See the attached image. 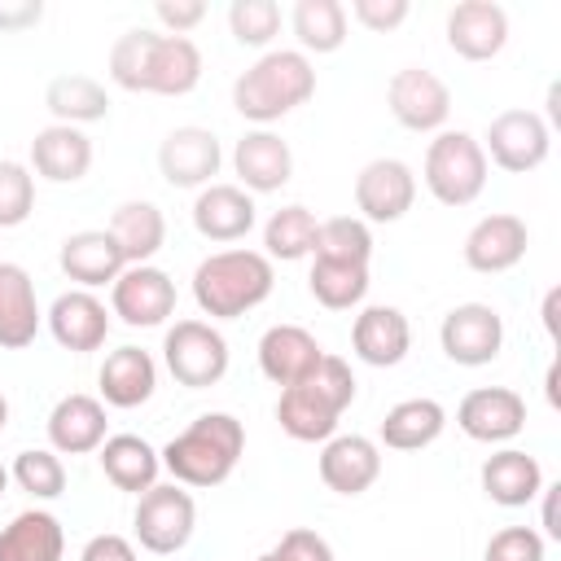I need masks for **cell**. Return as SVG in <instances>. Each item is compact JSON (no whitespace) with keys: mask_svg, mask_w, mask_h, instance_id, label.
<instances>
[{"mask_svg":"<svg viewBox=\"0 0 561 561\" xmlns=\"http://www.w3.org/2000/svg\"><path fill=\"white\" fill-rule=\"evenodd\" d=\"M110 79L123 92H153V96H188L202 83V48L188 35H158V31H123L110 48Z\"/></svg>","mask_w":561,"mask_h":561,"instance_id":"obj_1","label":"cell"},{"mask_svg":"<svg viewBox=\"0 0 561 561\" xmlns=\"http://www.w3.org/2000/svg\"><path fill=\"white\" fill-rule=\"evenodd\" d=\"M351 399H355V373H351V364L342 355H329L324 351L320 368L307 381L280 390L276 421H280V430L294 443H329L337 434V421L351 408Z\"/></svg>","mask_w":561,"mask_h":561,"instance_id":"obj_2","label":"cell"},{"mask_svg":"<svg viewBox=\"0 0 561 561\" xmlns=\"http://www.w3.org/2000/svg\"><path fill=\"white\" fill-rule=\"evenodd\" d=\"M245 451V425L232 412H202L188 430H180L158 456L171 482L180 486H219L237 469Z\"/></svg>","mask_w":561,"mask_h":561,"instance_id":"obj_3","label":"cell"},{"mask_svg":"<svg viewBox=\"0 0 561 561\" xmlns=\"http://www.w3.org/2000/svg\"><path fill=\"white\" fill-rule=\"evenodd\" d=\"M272 285H276V272H272L267 254L241 250V245L215 250L193 272V302L210 320H237V316L254 311L259 302H267Z\"/></svg>","mask_w":561,"mask_h":561,"instance_id":"obj_4","label":"cell"},{"mask_svg":"<svg viewBox=\"0 0 561 561\" xmlns=\"http://www.w3.org/2000/svg\"><path fill=\"white\" fill-rule=\"evenodd\" d=\"M311 96H316V66L298 48H272V53H263L232 83V105L250 123H276L289 110L307 105Z\"/></svg>","mask_w":561,"mask_h":561,"instance_id":"obj_5","label":"cell"},{"mask_svg":"<svg viewBox=\"0 0 561 561\" xmlns=\"http://www.w3.org/2000/svg\"><path fill=\"white\" fill-rule=\"evenodd\" d=\"M425 188L443 206H469L486 188V153L469 131H438L425 149Z\"/></svg>","mask_w":561,"mask_h":561,"instance_id":"obj_6","label":"cell"},{"mask_svg":"<svg viewBox=\"0 0 561 561\" xmlns=\"http://www.w3.org/2000/svg\"><path fill=\"white\" fill-rule=\"evenodd\" d=\"M131 526H136V543H140L145 552L171 557V552H180V548L193 539L197 504H193V495H188L180 482H153V486L136 500Z\"/></svg>","mask_w":561,"mask_h":561,"instance_id":"obj_7","label":"cell"},{"mask_svg":"<svg viewBox=\"0 0 561 561\" xmlns=\"http://www.w3.org/2000/svg\"><path fill=\"white\" fill-rule=\"evenodd\" d=\"M162 359L180 386L206 390V386L224 381V373H228V342L206 320H175L162 337Z\"/></svg>","mask_w":561,"mask_h":561,"instance_id":"obj_8","label":"cell"},{"mask_svg":"<svg viewBox=\"0 0 561 561\" xmlns=\"http://www.w3.org/2000/svg\"><path fill=\"white\" fill-rule=\"evenodd\" d=\"M548 149H552V131H548L543 114H535V110L495 114L486 127V140H482V153L508 175H526V171L543 167Z\"/></svg>","mask_w":561,"mask_h":561,"instance_id":"obj_9","label":"cell"},{"mask_svg":"<svg viewBox=\"0 0 561 561\" xmlns=\"http://www.w3.org/2000/svg\"><path fill=\"white\" fill-rule=\"evenodd\" d=\"M110 316L131 329H158L175 316V280L153 263H131L110 285Z\"/></svg>","mask_w":561,"mask_h":561,"instance_id":"obj_10","label":"cell"},{"mask_svg":"<svg viewBox=\"0 0 561 561\" xmlns=\"http://www.w3.org/2000/svg\"><path fill=\"white\" fill-rule=\"evenodd\" d=\"M438 346L451 364H465V368H482L500 355L504 346V320L491 302H460L443 316L438 324Z\"/></svg>","mask_w":561,"mask_h":561,"instance_id":"obj_11","label":"cell"},{"mask_svg":"<svg viewBox=\"0 0 561 561\" xmlns=\"http://www.w3.org/2000/svg\"><path fill=\"white\" fill-rule=\"evenodd\" d=\"M386 105L390 114L408 127V131H443L447 114H451V92L447 83L425 70V66H403L390 75L386 88Z\"/></svg>","mask_w":561,"mask_h":561,"instance_id":"obj_12","label":"cell"},{"mask_svg":"<svg viewBox=\"0 0 561 561\" xmlns=\"http://www.w3.org/2000/svg\"><path fill=\"white\" fill-rule=\"evenodd\" d=\"M416 202V175L403 158H373L355 175V206L364 224H394Z\"/></svg>","mask_w":561,"mask_h":561,"instance_id":"obj_13","label":"cell"},{"mask_svg":"<svg viewBox=\"0 0 561 561\" xmlns=\"http://www.w3.org/2000/svg\"><path fill=\"white\" fill-rule=\"evenodd\" d=\"M456 425L473 443H508L526 430V399L508 386H478L460 399Z\"/></svg>","mask_w":561,"mask_h":561,"instance_id":"obj_14","label":"cell"},{"mask_svg":"<svg viewBox=\"0 0 561 561\" xmlns=\"http://www.w3.org/2000/svg\"><path fill=\"white\" fill-rule=\"evenodd\" d=\"M224 149L206 127H175L158 145V171L171 188H206L219 175Z\"/></svg>","mask_w":561,"mask_h":561,"instance_id":"obj_15","label":"cell"},{"mask_svg":"<svg viewBox=\"0 0 561 561\" xmlns=\"http://www.w3.org/2000/svg\"><path fill=\"white\" fill-rule=\"evenodd\" d=\"M526 245H530V232H526V219L522 215H508V210H495V215H482L469 237H465V263L482 276H495V272H508L526 259Z\"/></svg>","mask_w":561,"mask_h":561,"instance_id":"obj_16","label":"cell"},{"mask_svg":"<svg viewBox=\"0 0 561 561\" xmlns=\"http://www.w3.org/2000/svg\"><path fill=\"white\" fill-rule=\"evenodd\" d=\"M44 320H48V333L57 337V346L61 351H75V355L101 351L105 346V333H110V311H105V302L92 289H66V294H57Z\"/></svg>","mask_w":561,"mask_h":561,"instance_id":"obj_17","label":"cell"},{"mask_svg":"<svg viewBox=\"0 0 561 561\" xmlns=\"http://www.w3.org/2000/svg\"><path fill=\"white\" fill-rule=\"evenodd\" d=\"M447 44L465 61H491L508 44V13L495 0H460L447 13Z\"/></svg>","mask_w":561,"mask_h":561,"instance_id":"obj_18","label":"cell"},{"mask_svg":"<svg viewBox=\"0 0 561 561\" xmlns=\"http://www.w3.org/2000/svg\"><path fill=\"white\" fill-rule=\"evenodd\" d=\"M324 359V346L302 329V324H272L259 337V368L272 386H298L307 381Z\"/></svg>","mask_w":561,"mask_h":561,"instance_id":"obj_19","label":"cell"},{"mask_svg":"<svg viewBox=\"0 0 561 561\" xmlns=\"http://www.w3.org/2000/svg\"><path fill=\"white\" fill-rule=\"evenodd\" d=\"M381 478V447L364 434H333L320 447V482L337 495H364Z\"/></svg>","mask_w":561,"mask_h":561,"instance_id":"obj_20","label":"cell"},{"mask_svg":"<svg viewBox=\"0 0 561 561\" xmlns=\"http://www.w3.org/2000/svg\"><path fill=\"white\" fill-rule=\"evenodd\" d=\"M232 171L241 175V188H245L250 197H254V193H276V188H285L289 175H294V153H289V145H285L276 131L254 127V131H245V136L237 140V149H232Z\"/></svg>","mask_w":561,"mask_h":561,"instance_id":"obj_21","label":"cell"},{"mask_svg":"<svg viewBox=\"0 0 561 561\" xmlns=\"http://www.w3.org/2000/svg\"><path fill=\"white\" fill-rule=\"evenodd\" d=\"M61 272L79 285V289H101V285H114L127 267L118 241L110 237V228H83V232H70L61 241V254H57Z\"/></svg>","mask_w":561,"mask_h":561,"instance_id":"obj_22","label":"cell"},{"mask_svg":"<svg viewBox=\"0 0 561 561\" xmlns=\"http://www.w3.org/2000/svg\"><path fill=\"white\" fill-rule=\"evenodd\" d=\"M351 346L364 364L373 368H394L403 364V355L412 351V324L399 307H386V302H373L355 316L351 324Z\"/></svg>","mask_w":561,"mask_h":561,"instance_id":"obj_23","label":"cell"},{"mask_svg":"<svg viewBox=\"0 0 561 561\" xmlns=\"http://www.w3.org/2000/svg\"><path fill=\"white\" fill-rule=\"evenodd\" d=\"M105 403L92 394H61L48 412V447L57 456H88L96 451L105 434Z\"/></svg>","mask_w":561,"mask_h":561,"instance_id":"obj_24","label":"cell"},{"mask_svg":"<svg viewBox=\"0 0 561 561\" xmlns=\"http://www.w3.org/2000/svg\"><path fill=\"white\" fill-rule=\"evenodd\" d=\"M259 219V206L254 197L241 188V184H206L197 188V202H193V228L206 237V241H241Z\"/></svg>","mask_w":561,"mask_h":561,"instance_id":"obj_25","label":"cell"},{"mask_svg":"<svg viewBox=\"0 0 561 561\" xmlns=\"http://www.w3.org/2000/svg\"><path fill=\"white\" fill-rule=\"evenodd\" d=\"M39 298H35V280L22 263H4L0 259V346L4 351H26L39 333Z\"/></svg>","mask_w":561,"mask_h":561,"instance_id":"obj_26","label":"cell"},{"mask_svg":"<svg viewBox=\"0 0 561 561\" xmlns=\"http://www.w3.org/2000/svg\"><path fill=\"white\" fill-rule=\"evenodd\" d=\"M88 167H92V140L79 127L53 123V127L35 131V140H31V171L35 175H44L48 184H75L88 175Z\"/></svg>","mask_w":561,"mask_h":561,"instance_id":"obj_27","label":"cell"},{"mask_svg":"<svg viewBox=\"0 0 561 561\" xmlns=\"http://www.w3.org/2000/svg\"><path fill=\"white\" fill-rule=\"evenodd\" d=\"M478 478H482L486 500H495L500 508H526V504L539 500V491H543V469H539V460H535L530 451H522V447H504V451L486 456Z\"/></svg>","mask_w":561,"mask_h":561,"instance_id":"obj_28","label":"cell"},{"mask_svg":"<svg viewBox=\"0 0 561 561\" xmlns=\"http://www.w3.org/2000/svg\"><path fill=\"white\" fill-rule=\"evenodd\" d=\"M96 381H101V399L110 408H140L158 386V364L140 346H118L105 355Z\"/></svg>","mask_w":561,"mask_h":561,"instance_id":"obj_29","label":"cell"},{"mask_svg":"<svg viewBox=\"0 0 561 561\" xmlns=\"http://www.w3.org/2000/svg\"><path fill=\"white\" fill-rule=\"evenodd\" d=\"M96 456H101V473L127 495H145L162 473V456L140 434H110L96 447Z\"/></svg>","mask_w":561,"mask_h":561,"instance_id":"obj_30","label":"cell"},{"mask_svg":"<svg viewBox=\"0 0 561 561\" xmlns=\"http://www.w3.org/2000/svg\"><path fill=\"white\" fill-rule=\"evenodd\" d=\"M66 530L48 508H26L0 530V561H61Z\"/></svg>","mask_w":561,"mask_h":561,"instance_id":"obj_31","label":"cell"},{"mask_svg":"<svg viewBox=\"0 0 561 561\" xmlns=\"http://www.w3.org/2000/svg\"><path fill=\"white\" fill-rule=\"evenodd\" d=\"M443 425H447V408L438 399H425V394L421 399H403V403H394L386 412L381 443L390 451H421L443 434Z\"/></svg>","mask_w":561,"mask_h":561,"instance_id":"obj_32","label":"cell"},{"mask_svg":"<svg viewBox=\"0 0 561 561\" xmlns=\"http://www.w3.org/2000/svg\"><path fill=\"white\" fill-rule=\"evenodd\" d=\"M110 237L118 241L127 267L131 263H149L167 241V219H162V210L153 202H123L114 210V219H110Z\"/></svg>","mask_w":561,"mask_h":561,"instance_id":"obj_33","label":"cell"},{"mask_svg":"<svg viewBox=\"0 0 561 561\" xmlns=\"http://www.w3.org/2000/svg\"><path fill=\"white\" fill-rule=\"evenodd\" d=\"M44 105L57 123L66 127H79V123H96L110 114V96L96 79L88 75H57L48 88H44Z\"/></svg>","mask_w":561,"mask_h":561,"instance_id":"obj_34","label":"cell"},{"mask_svg":"<svg viewBox=\"0 0 561 561\" xmlns=\"http://www.w3.org/2000/svg\"><path fill=\"white\" fill-rule=\"evenodd\" d=\"M298 53H337L346 44V9L337 0H298L289 13Z\"/></svg>","mask_w":561,"mask_h":561,"instance_id":"obj_35","label":"cell"},{"mask_svg":"<svg viewBox=\"0 0 561 561\" xmlns=\"http://www.w3.org/2000/svg\"><path fill=\"white\" fill-rule=\"evenodd\" d=\"M368 263H333V259H316L311 263V276H307V289L320 307L329 311H351L364 302L368 294Z\"/></svg>","mask_w":561,"mask_h":561,"instance_id":"obj_36","label":"cell"},{"mask_svg":"<svg viewBox=\"0 0 561 561\" xmlns=\"http://www.w3.org/2000/svg\"><path fill=\"white\" fill-rule=\"evenodd\" d=\"M316 232H320V219L307 206H280L263 224V245H267L263 254L280 259V263H298L316 250Z\"/></svg>","mask_w":561,"mask_h":561,"instance_id":"obj_37","label":"cell"},{"mask_svg":"<svg viewBox=\"0 0 561 561\" xmlns=\"http://www.w3.org/2000/svg\"><path fill=\"white\" fill-rule=\"evenodd\" d=\"M311 254L316 259H333V263H368L373 259V232L355 215H333V219L320 224Z\"/></svg>","mask_w":561,"mask_h":561,"instance_id":"obj_38","label":"cell"},{"mask_svg":"<svg viewBox=\"0 0 561 561\" xmlns=\"http://www.w3.org/2000/svg\"><path fill=\"white\" fill-rule=\"evenodd\" d=\"M9 478L26 495H35V500H57L66 491V465H61V456L53 447H26V451H18Z\"/></svg>","mask_w":561,"mask_h":561,"instance_id":"obj_39","label":"cell"},{"mask_svg":"<svg viewBox=\"0 0 561 561\" xmlns=\"http://www.w3.org/2000/svg\"><path fill=\"white\" fill-rule=\"evenodd\" d=\"M228 31L241 48H267L280 31V4L276 0H232Z\"/></svg>","mask_w":561,"mask_h":561,"instance_id":"obj_40","label":"cell"},{"mask_svg":"<svg viewBox=\"0 0 561 561\" xmlns=\"http://www.w3.org/2000/svg\"><path fill=\"white\" fill-rule=\"evenodd\" d=\"M35 210V175L26 162L0 158V228L26 224Z\"/></svg>","mask_w":561,"mask_h":561,"instance_id":"obj_41","label":"cell"},{"mask_svg":"<svg viewBox=\"0 0 561 561\" xmlns=\"http://www.w3.org/2000/svg\"><path fill=\"white\" fill-rule=\"evenodd\" d=\"M482 561H543V535L530 526H504L486 539Z\"/></svg>","mask_w":561,"mask_h":561,"instance_id":"obj_42","label":"cell"},{"mask_svg":"<svg viewBox=\"0 0 561 561\" xmlns=\"http://www.w3.org/2000/svg\"><path fill=\"white\" fill-rule=\"evenodd\" d=\"M254 561H333V548L320 530H307V526H294L280 535V543Z\"/></svg>","mask_w":561,"mask_h":561,"instance_id":"obj_43","label":"cell"},{"mask_svg":"<svg viewBox=\"0 0 561 561\" xmlns=\"http://www.w3.org/2000/svg\"><path fill=\"white\" fill-rule=\"evenodd\" d=\"M351 18H355L364 31L386 35V31H394V26L408 22V0H355V4H351Z\"/></svg>","mask_w":561,"mask_h":561,"instance_id":"obj_44","label":"cell"},{"mask_svg":"<svg viewBox=\"0 0 561 561\" xmlns=\"http://www.w3.org/2000/svg\"><path fill=\"white\" fill-rule=\"evenodd\" d=\"M153 13L167 26V35H188L193 26L206 22V4L202 0H158Z\"/></svg>","mask_w":561,"mask_h":561,"instance_id":"obj_45","label":"cell"},{"mask_svg":"<svg viewBox=\"0 0 561 561\" xmlns=\"http://www.w3.org/2000/svg\"><path fill=\"white\" fill-rule=\"evenodd\" d=\"M79 561H140V557H136V543H131V539L105 530V535H92V539L83 543Z\"/></svg>","mask_w":561,"mask_h":561,"instance_id":"obj_46","label":"cell"},{"mask_svg":"<svg viewBox=\"0 0 561 561\" xmlns=\"http://www.w3.org/2000/svg\"><path fill=\"white\" fill-rule=\"evenodd\" d=\"M44 18L39 0H0V31H26Z\"/></svg>","mask_w":561,"mask_h":561,"instance_id":"obj_47","label":"cell"},{"mask_svg":"<svg viewBox=\"0 0 561 561\" xmlns=\"http://www.w3.org/2000/svg\"><path fill=\"white\" fill-rule=\"evenodd\" d=\"M557 491L561 486H543L539 495H543V530L552 535V539H561V526H557Z\"/></svg>","mask_w":561,"mask_h":561,"instance_id":"obj_48","label":"cell"},{"mask_svg":"<svg viewBox=\"0 0 561 561\" xmlns=\"http://www.w3.org/2000/svg\"><path fill=\"white\" fill-rule=\"evenodd\" d=\"M543 324H548V333H557V289H552L548 302H543Z\"/></svg>","mask_w":561,"mask_h":561,"instance_id":"obj_49","label":"cell"},{"mask_svg":"<svg viewBox=\"0 0 561 561\" xmlns=\"http://www.w3.org/2000/svg\"><path fill=\"white\" fill-rule=\"evenodd\" d=\"M4 425H9V399L0 394V430H4Z\"/></svg>","mask_w":561,"mask_h":561,"instance_id":"obj_50","label":"cell"},{"mask_svg":"<svg viewBox=\"0 0 561 561\" xmlns=\"http://www.w3.org/2000/svg\"><path fill=\"white\" fill-rule=\"evenodd\" d=\"M4 486H9V469L0 465V495H4Z\"/></svg>","mask_w":561,"mask_h":561,"instance_id":"obj_51","label":"cell"}]
</instances>
